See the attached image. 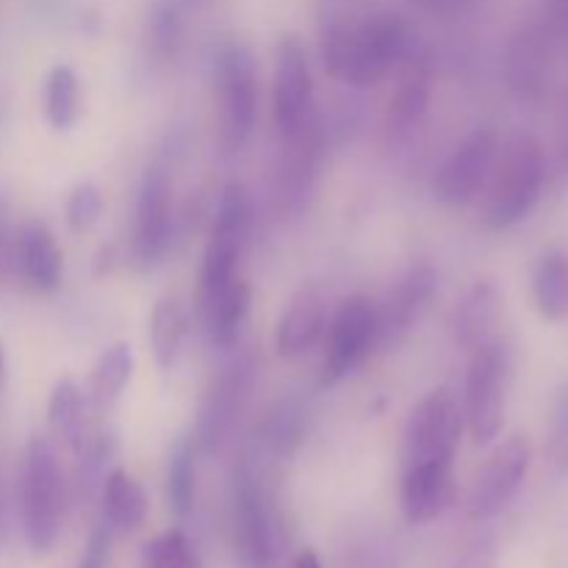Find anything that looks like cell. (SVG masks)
<instances>
[{
	"mask_svg": "<svg viewBox=\"0 0 568 568\" xmlns=\"http://www.w3.org/2000/svg\"><path fill=\"white\" fill-rule=\"evenodd\" d=\"M414 48L408 22L388 11L353 17L338 6H331L322 17L325 70L349 87L381 83Z\"/></svg>",
	"mask_w": 568,
	"mask_h": 568,
	"instance_id": "6da1fadb",
	"label": "cell"
},
{
	"mask_svg": "<svg viewBox=\"0 0 568 568\" xmlns=\"http://www.w3.org/2000/svg\"><path fill=\"white\" fill-rule=\"evenodd\" d=\"M22 525L33 552H48L59 541L64 521V483L59 460L44 436H33L26 447L20 475Z\"/></svg>",
	"mask_w": 568,
	"mask_h": 568,
	"instance_id": "7a4b0ae2",
	"label": "cell"
},
{
	"mask_svg": "<svg viewBox=\"0 0 568 568\" xmlns=\"http://www.w3.org/2000/svg\"><path fill=\"white\" fill-rule=\"evenodd\" d=\"M547 183V155L532 136H519L505 153L491 194L486 203V225L491 231H508L519 225L532 209Z\"/></svg>",
	"mask_w": 568,
	"mask_h": 568,
	"instance_id": "3957f363",
	"label": "cell"
},
{
	"mask_svg": "<svg viewBox=\"0 0 568 568\" xmlns=\"http://www.w3.org/2000/svg\"><path fill=\"white\" fill-rule=\"evenodd\" d=\"M216 89H220V142L227 155L250 142L258 122V78L247 44L225 42L216 55Z\"/></svg>",
	"mask_w": 568,
	"mask_h": 568,
	"instance_id": "277c9868",
	"label": "cell"
},
{
	"mask_svg": "<svg viewBox=\"0 0 568 568\" xmlns=\"http://www.w3.org/2000/svg\"><path fill=\"white\" fill-rule=\"evenodd\" d=\"M250 222H253V209H250V194L244 183H225L209 244H205L203 270H200V300L211 297L239 277V258H242L244 242L250 236Z\"/></svg>",
	"mask_w": 568,
	"mask_h": 568,
	"instance_id": "5b68a950",
	"label": "cell"
},
{
	"mask_svg": "<svg viewBox=\"0 0 568 568\" xmlns=\"http://www.w3.org/2000/svg\"><path fill=\"white\" fill-rule=\"evenodd\" d=\"M505 386H508V349L494 342L471 353L466 375L464 419L477 447L499 438L505 425Z\"/></svg>",
	"mask_w": 568,
	"mask_h": 568,
	"instance_id": "8992f818",
	"label": "cell"
},
{
	"mask_svg": "<svg viewBox=\"0 0 568 568\" xmlns=\"http://www.w3.org/2000/svg\"><path fill=\"white\" fill-rule=\"evenodd\" d=\"M464 410L447 386L433 388L410 414L403 438V466L425 460H455L464 436Z\"/></svg>",
	"mask_w": 568,
	"mask_h": 568,
	"instance_id": "52a82bcc",
	"label": "cell"
},
{
	"mask_svg": "<svg viewBox=\"0 0 568 568\" xmlns=\"http://www.w3.org/2000/svg\"><path fill=\"white\" fill-rule=\"evenodd\" d=\"M231 505L233 538H236V552L242 564L247 568H272L275 564V527H272L264 488L247 464H239L233 469Z\"/></svg>",
	"mask_w": 568,
	"mask_h": 568,
	"instance_id": "ba28073f",
	"label": "cell"
},
{
	"mask_svg": "<svg viewBox=\"0 0 568 568\" xmlns=\"http://www.w3.org/2000/svg\"><path fill=\"white\" fill-rule=\"evenodd\" d=\"M327 327L322 386H336L377 344V305L364 294H355L338 305Z\"/></svg>",
	"mask_w": 568,
	"mask_h": 568,
	"instance_id": "9c48e42d",
	"label": "cell"
},
{
	"mask_svg": "<svg viewBox=\"0 0 568 568\" xmlns=\"http://www.w3.org/2000/svg\"><path fill=\"white\" fill-rule=\"evenodd\" d=\"M314 109V78H311L308 53L300 37L286 33L277 42L275 83H272V116L283 139L294 136Z\"/></svg>",
	"mask_w": 568,
	"mask_h": 568,
	"instance_id": "30bf717a",
	"label": "cell"
},
{
	"mask_svg": "<svg viewBox=\"0 0 568 568\" xmlns=\"http://www.w3.org/2000/svg\"><path fill=\"white\" fill-rule=\"evenodd\" d=\"M255 381V358L253 355H239L233 358L220 375L211 381L209 392H205L203 405H200L197 419V436L194 444L205 453H214L222 447L227 433L236 425V416L242 414L247 394Z\"/></svg>",
	"mask_w": 568,
	"mask_h": 568,
	"instance_id": "8fae6325",
	"label": "cell"
},
{
	"mask_svg": "<svg viewBox=\"0 0 568 568\" xmlns=\"http://www.w3.org/2000/svg\"><path fill=\"white\" fill-rule=\"evenodd\" d=\"M497 150V133L491 128H475L433 175V194L438 203L449 209L471 203L491 175Z\"/></svg>",
	"mask_w": 568,
	"mask_h": 568,
	"instance_id": "7c38bea8",
	"label": "cell"
},
{
	"mask_svg": "<svg viewBox=\"0 0 568 568\" xmlns=\"http://www.w3.org/2000/svg\"><path fill=\"white\" fill-rule=\"evenodd\" d=\"M532 447L525 436H510L508 442L499 444L483 471L471 486L466 514L475 521L494 519L510 505V499L519 494L527 471H530Z\"/></svg>",
	"mask_w": 568,
	"mask_h": 568,
	"instance_id": "4fadbf2b",
	"label": "cell"
},
{
	"mask_svg": "<svg viewBox=\"0 0 568 568\" xmlns=\"http://www.w3.org/2000/svg\"><path fill=\"white\" fill-rule=\"evenodd\" d=\"M172 227V197H170V175L164 166H150L142 178L136 197V231H133V255L139 266L150 270L164 258L170 247Z\"/></svg>",
	"mask_w": 568,
	"mask_h": 568,
	"instance_id": "5bb4252c",
	"label": "cell"
},
{
	"mask_svg": "<svg viewBox=\"0 0 568 568\" xmlns=\"http://www.w3.org/2000/svg\"><path fill=\"white\" fill-rule=\"evenodd\" d=\"M505 81L516 98L538 103L552 87V42L538 28L514 33L505 50Z\"/></svg>",
	"mask_w": 568,
	"mask_h": 568,
	"instance_id": "9a60e30c",
	"label": "cell"
},
{
	"mask_svg": "<svg viewBox=\"0 0 568 568\" xmlns=\"http://www.w3.org/2000/svg\"><path fill=\"white\" fill-rule=\"evenodd\" d=\"M455 497V460H425L403 466L399 505L405 519L427 525L447 510Z\"/></svg>",
	"mask_w": 568,
	"mask_h": 568,
	"instance_id": "2e32d148",
	"label": "cell"
},
{
	"mask_svg": "<svg viewBox=\"0 0 568 568\" xmlns=\"http://www.w3.org/2000/svg\"><path fill=\"white\" fill-rule=\"evenodd\" d=\"M436 283L438 275L430 264L410 266L394 283L383 305H377V342H397V338H403L433 300Z\"/></svg>",
	"mask_w": 568,
	"mask_h": 568,
	"instance_id": "e0dca14e",
	"label": "cell"
},
{
	"mask_svg": "<svg viewBox=\"0 0 568 568\" xmlns=\"http://www.w3.org/2000/svg\"><path fill=\"white\" fill-rule=\"evenodd\" d=\"M14 270L39 294H50L61 286L64 255L55 244L53 231L42 220H28L17 231Z\"/></svg>",
	"mask_w": 568,
	"mask_h": 568,
	"instance_id": "ac0fdd59",
	"label": "cell"
},
{
	"mask_svg": "<svg viewBox=\"0 0 568 568\" xmlns=\"http://www.w3.org/2000/svg\"><path fill=\"white\" fill-rule=\"evenodd\" d=\"M327 316H331V308H327V297L322 294V288H303L277 322V355L281 358H300V355L308 353L320 342L322 333L327 331Z\"/></svg>",
	"mask_w": 568,
	"mask_h": 568,
	"instance_id": "d6986e66",
	"label": "cell"
},
{
	"mask_svg": "<svg viewBox=\"0 0 568 568\" xmlns=\"http://www.w3.org/2000/svg\"><path fill=\"white\" fill-rule=\"evenodd\" d=\"M505 297L494 281H477L455 311V338L469 353L499 342Z\"/></svg>",
	"mask_w": 568,
	"mask_h": 568,
	"instance_id": "ffe728a7",
	"label": "cell"
},
{
	"mask_svg": "<svg viewBox=\"0 0 568 568\" xmlns=\"http://www.w3.org/2000/svg\"><path fill=\"white\" fill-rule=\"evenodd\" d=\"M286 164L281 172V197L288 211H300L314 192L322 161V131L314 120L305 122L294 136L286 139Z\"/></svg>",
	"mask_w": 568,
	"mask_h": 568,
	"instance_id": "44dd1931",
	"label": "cell"
},
{
	"mask_svg": "<svg viewBox=\"0 0 568 568\" xmlns=\"http://www.w3.org/2000/svg\"><path fill=\"white\" fill-rule=\"evenodd\" d=\"M399 67H403V75H399L394 94L388 98V125H392V131H408L425 116L427 105H430L433 64L430 55L414 48Z\"/></svg>",
	"mask_w": 568,
	"mask_h": 568,
	"instance_id": "7402d4cb",
	"label": "cell"
},
{
	"mask_svg": "<svg viewBox=\"0 0 568 568\" xmlns=\"http://www.w3.org/2000/svg\"><path fill=\"white\" fill-rule=\"evenodd\" d=\"M250 305H253V288L244 277H236L216 294L200 300L205 331H209L214 347L231 349L239 342L244 325H247Z\"/></svg>",
	"mask_w": 568,
	"mask_h": 568,
	"instance_id": "603a6c76",
	"label": "cell"
},
{
	"mask_svg": "<svg viewBox=\"0 0 568 568\" xmlns=\"http://www.w3.org/2000/svg\"><path fill=\"white\" fill-rule=\"evenodd\" d=\"M103 505L105 519H109V530L133 532L144 525L148 519V494L139 486L136 477L128 471L114 469L105 477L103 486Z\"/></svg>",
	"mask_w": 568,
	"mask_h": 568,
	"instance_id": "cb8c5ba5",
	"label": "cell"
},
{
	"mask_svg": "<svg viewBox=\"0 0 568 568\" xmlns=\"http://www.w3.org/2000/svg\"><path fill=\"white\" fill-rule=\"evenodd\" d=\"M532 300L544 320L560 322L568 314V255L549 250L532 270Z\"/></svg>",
	"mask_w": 568,
	"mask_h": 568,
	"instance_id": "d4e9b609",
	"label": "cell"
},
{
	"mask_svg": "<svg viewBox=\"0 0 568 568\" xmlns=\"http://www.w3.org/2000/svg\"><path fill=\"white\" fill-rule=\"evenodd\" d=\"M133 377V349L131 344L116 342L100 353L92 375H89V397L98 408H109L120 399Z\"/></svg>",
	"mask_w": 568,
	"mask_h": 568,
	"instance_id": "484cf974",
	"label": "cell"
},
{
	"mask_svg": "<svg viewBox=\"0 0 568 568\" xmlns=\"http://www.w3.org/2000/svg\"><path fill=\"white\" fill-rule=\"evenodd\" d=\"M189 320L183 305L175 297H164L155 303L153 314H150V347H153L155 364L161 369H172L183 349V338H186Z\"/></svg>",
	"mask_w": 568,
	"mask_h": 568,
	"instance_id": "4316f807",
	"label": "cell"
},
{
	"mask_svg": "<svg viewBox=\"0 0 568 568\" xmlns=\"http://www.w3.org/2000/svg\"><path fill=\"white\" fill-rule=\"evenodd\" d=\"M48 422L50 430L61 438L70 449H81L83 438V394L75 381L64 377L53 386L48 399Z\"/></svg>",
	"mask_w": 568,
	"mask_h": 568,
	"instance_id": "83f0119b",
	"label": "cell"
},
{
	"mask_svg": "<svg viewBox=\"0 0 568 568\" xmlns=\"http://www.w3.org/2000/svg\"><path fill=\"white\" fill-rule=\"evenodd\" d=\"M44 114L55 131H70L78 120V75L72 67L55 64L44 81Z\"/></svg>",
	"mask_w": 568,
	"mask_h": 568,
	"instance_id": "f1b7e54d",
	"label": "cell"
},
{
	"mask_svg": "<svg viewBox=\"0 0 568 568\" xmlns=\"http://www.w3.org/2000/svg\"><path fill=\"white\" fill-rule=\"evenodd\" d=\"M194 444L192 436L178 438L166 466V499L178 516H189L194 508Z\"/></svg>",
	"mask_w": 568,
	"mask_h": 568,
	"instance_id": "f546056e",
	"label": "cell"
},
{
	"mask_svg": "<svg viewBox=\"0 0 568 568\" xmlns=\"http://www.w3.org/2000/svg\"><path fill=\"white\" fill-rule=\"evenodd\" d=\"M303 433V410L294 403H277L266 414L264 427H261V442L275 455H288L300 442Z\"/></svg>",
	"mask_w": 568,
	"mask_h": 568,
	"instance_id": "4dcf8cb0",
	"label": "cell"
},
{
	"mask_svg": "<svg viewBox=\"0 0 568 568\" xmlns=\"http://www.w3.org/2000/svg\"><path fill=\"white\" fill-rule=\"evenodd\" d=\"M547 458L555 475L568 477V381L555 388L552 405H549Z\"/></svg>",
	"mask_w": 568,
	"mask_h": 568,
	"instance_id": "1f68e13d",
	"label": "cell"
},
{
	"mask_svg": "<svg viewBox=\"0 0 568 568\" xmlns=\"http://www.w3.org/2000/svg\"><path fill=\"white\" fill-rule=\"evenodd\" d=\"M183 39L181 6L175 0H159L150 17V44L159 59H170L178 53Z\"/></svg>",
	"mask_w": 568,
	"mask_h": 568,
	"instance_id": "d6a6232c",
	"label": "cell"
},
{
	"mask_svg": "<svg viewBox=\"0 0 568 568\" xmlns=\"http://www.w3.org/2000/svg\"><path fill=\"white\" fill-rule=\"evenodd\" d=\"M142 568H197V558L181 530H166L148 544Z\"/></svg>",
	"mask_w": 568,
	"mask_h": 568,
	"instance_id": "836d02e7",
	"label": "cell"
},
{
	"mask_svg": "<svg viewBox=\"0 0 568 568\" xmlns=\"http://www.w3.org/2000/svg\"><path fill=\"white\" fill-rule=\"evenodd\" d=\"M67 225L75 233H87L103 214V192L94 183H78L70 192L64 205Z\"/></svg>",
	"mask_w": 568,
	"mask_h": 568,
	"instance_id": "e575fe53",
	"label": "cell"
},
{
	"mask_svg": "<svg viewBox=\"0 0 568 568\" xmlns=\"http://www.w3.org/2000/svg\"><path fill=\"white\" fill-rule=\"evenodd\" d=\"M14 255H17V233L14 222H11V205L6 194H0V288L14 272Z\"/></svg>",
	"mask_w": 568,
	"mask_h": 568,
	"instance_id": "d590c367",
	"label": "cell"
},
{
	"mask_svg": "<svg viewBox=\"0 0 568 568\" xmlns=\"http://www.w3.org/2000/svg\"><path fill=\"white\" fill-rule=\"evenodd\" d=\"M109 549H111V530H98L89 541L87 555H83L81 568H109Z\"/></svg>",
	"mask_w": 568,
	"mask_h": 568,
	"instance_id": "8d00e7d4",
	"label": "cell"
},
{
	"mask_svg": "<svg viewBox=\"0 0 568 568\" xmlns=\"http://www.w3.org/2000/svg\"><path fill=\"white\" fill-rule=\"evenodd\" d=\"M410 3L436 17H458L464 11H469L477 0H410Z\"/></svg>",
	"mask_w": 568,
	"mask_h": 568,
	"instance_id": "74e56055",
	"label": "cell"
},
{
	"mask_svg": "<svg viewBox=\"0 0 568 568\" xmlns=\"http://www.w3.org/2000/svg\"><path fill=\"white\" fill-rule=\"evenodd\" d=\"M292 568H322L320 555H316L314 549H303V552L297 555V560H294Z\"/></svg>",
	"mask_w": 568,
	"mask_h": 568,
	"instance_id": "f35d334b",
	"label": "cell"
},
{
	"mask_svg": "<svg viewBox=\"0 0 568 568\" xmlns=\"http://www.w3.org/2000/svg\"><path fill=\"white\" fill-rule=\"evenodd\" d=\"M3 369H6V355H3V344H0V383H3Z\"/></svg>",
	"mask_w": 568,
	"mask_h": 568,
	"instance_id": "ab89813d",
	"label": "cell"
}]
</instances>
